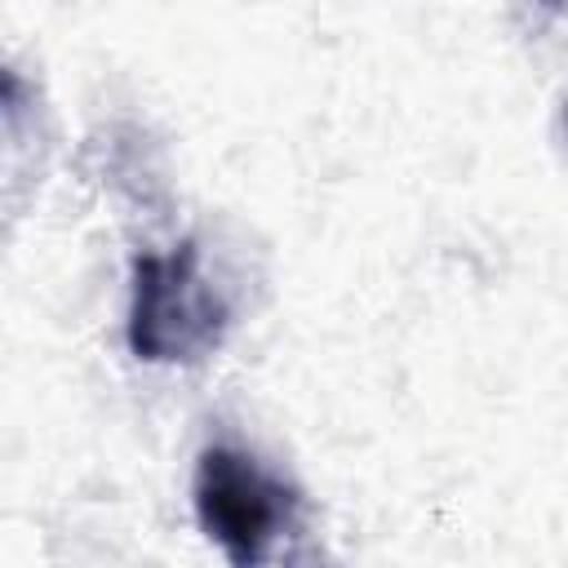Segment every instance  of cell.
Instances as JSON below:
<instances>
[{
	"label": "cell",
	"instance_id": "6da1fadb",
	"mask_svg": "<svg viewBox=\"0 0 568 568\" xmlns=\"http://www.w3.org/2000/svg\"><path fill=\"white\" fill-rule=\"evenodd\" d=\"M226 324L222 297L200 275L195 244L178 253H146L133 262L129 346L138 359H195L217 346Z\"/></svg>",
	"mask_w": 568,
	"mask_h": 568
},
{
	"label": "cell",
	"instance_id": "7a4b0ae2",
	"mask_svg": "<svg viewBox=\"0 0 568 568\" xmlns=\"http://www.w3.org/2000/svg\"><path fill=\"white\" fill-rule=\"evenodd\" d=\"M195 515L200 528L222 546L231 564H262L297 519V493L257 466L240 448H204L195 466Z\"/></svg>",
	"mask_w": 568,
	"mask_h": 568
}]
</instances>
